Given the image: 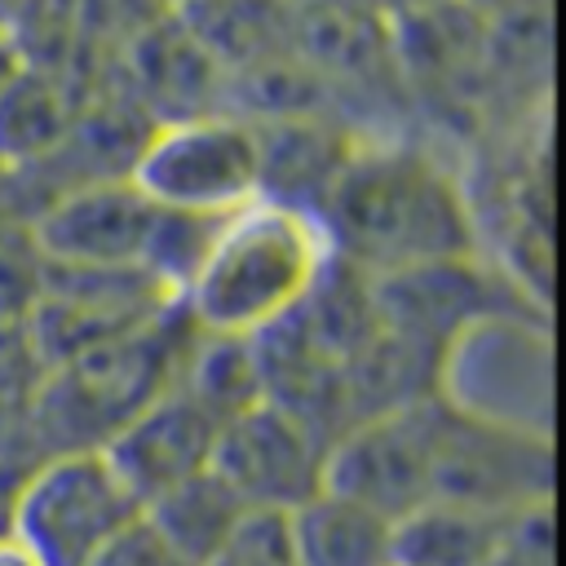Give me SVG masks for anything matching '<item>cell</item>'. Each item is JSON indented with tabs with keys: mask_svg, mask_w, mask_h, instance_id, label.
Wrapping results in <instances>:
<instances>
[{
	"mask_svg": "<svg viewBox=\"0 0 566 566\" xmlns=\"http://www.w3.org/2000/svg\"><path fill=\"white\" fill-rule=\"evenodd\" d=\"M318 221L336 265L358 279H394L473 256L464 186L429 150L402 142L349 146Z\"/></svg>",
	"mask_w": 566,
	"mask_h": 566,
	"instance_id": "obj_1",
	"label": "cell"
},
{
	"mask_svg": "<svg viewBox=\"0 0 566 566\" xmlns=\"http://www.w3.org/2000/svg\"><path fill=\"white\" fill-rule=\"evenodd\" d=\"M332 265L318 212L261 195L212 226L177 305L199 336L252 345L287 327L318 296Z\"/></svg>",
	"mask_w": 566,
	"mask_h": 566,
	"instance_id": "obj_2",
	"label": "cell"
},
{
	"mask_svg": "<svg viewBox=\"0 0 566 566\" xmlns=\"http://www.w3.org/2000/svg\"><path fill=\"white\" fill-rule=\"evenodd\" d=\"M429 398L469 424L553 442V332L531 301L473 314L433 358Z\"/></svg>",
	"mask_w": 566,
	"mask_h": 566,
	"instance_id": "obj_3",
	"label": "cell"
},
{
	"mask_svg": "<svg viewBox=\"0 0 566 566\" xmlns=\"http://www.w3.org/2000/svg\"><path fill=\"white\" fill-rule=\"evenodd\" d=\"M137 517L142 504L102 447H80L40 455L22 469L4 531L44 566H93Z\"/></svg>",
	"mask_w": 566,
	"mask_h": 566,
	"instance_id": "obj_4",
	"label": "cell"
},
{
	"mask_svg": "<svg viewBox=\"0 0 566 566\" xmlns=\"http://www.w3.org/2000/svg\"><path fill=\"white\" fill-rule=\"evenodd\" d=\"M128 181L159 212L177 217H230L261 199V137L256 124L234 111H203L164 119L142 137Z\"/></svg>",
	"mask_w": 566,
	"mask_h": 566,
	"instance_id": "obj_5",
	"label": "cell"
},
{
	"mask_svg": "<svg viewBox=\"0 0 566 566\" xmlns=\"http://www.w3.org/2000/svg\"><path fill=\"white\" fill-rule=\"evenodd\" d=\"M438 429L442 407L429 394L371 411L327 442L323 486L398 522L429 500Z\"/></svg>",
	"mask_w": 566,
	"mask_h": 566,
	"instance_id": "obj_6",
	"label": "cell"
},
{
	"mask_svg": "<svg viewBox=\"0 0 566 566\" xmlns=\"http://www.w3.org/2000/svg\"><path fill=\"white\" fill-rule=\"evenodd\" d=\"M323 464L327 438H318L287 407L261 398L217 429L208 469L230 486V495L248 513L287 517L323 491Z\"/></svg>",
	"mask_w": 566,
	"mask_h": 566,
	"instance_id": "obj_7",
	"label": "cell"
},
{
	"mask_svg": "<svg viewBox=\"0 0 566 566\" xmlns=\"http://www.w3.org/2000/svg\"><path fill=\"white\" fill-rule=\"evenodd\" d=\"M155 226H159V208H150L128 177H102V181H80L62 190L53 203H44L27 239L44 270L146 274Z\"/></svg>",
	"mask_w": 566,
	"mask_h": 566,
	"instance_id": "obj_8",
	"label": "cell"
},
{
	"mask_svg": "<svg viewBox=\"0 0 566 566\" xmlns=\"http://www.w3.org/2000/svg\"><path fill=\"white\" fill-rule=\"evenodd\" d=\"M429 500H451L486 513L553 504V442L482 429L442 411Z\"/></svg>",
	"mask_w": 566,
	"mask_h": 566,
	"instance_id": "obj_9",
	"label": "cell"
},
{
	"mask_svg": "<svg viewBox=\"0 0 566 566\" xmlns=\"http://www.w3.org/2000/svg\"><path fill=\"white\" fill-rule=\"evenodd\" d=\"M217 429H221L217 416L172 380L102 442V455L115 464L124 486L146 509L150 500H159L164 491L181 486L186 478L212 464Z\"/></svg>",
	"mask_w": 566,
	"mask_h": 566,
	"instance_id": "obj_10",
	"label": "cell"
},
{
	"mask_svg": "<svg viewBox=\"0 0 566 566\" xmlns=\"http://www.w3.org/2000/svg\"><path fill=\"white\" fill-rule=\"evenodd\" d=\"M287 539L296 566H394V517L327 486L287 513Z\"/></svg>",
	"mask_w": 566,
	"mask_h": 566,
	"instance_id": "obj_11",
	"label": "cell"
},
{
	"mask_svg": "<svg viewBox=\"0 0 566 566\" xmlns=\"http://www.w3.org/2000/svg\"><path fill=\"white\" fill-rule=\"evenodd\" d=\"M513 513L424 500L394 522V566H486Z\"/></svg>",
	"mask_w": 566,
	"mask_h": 566,
	"instance_id": "obj_12",
	"label": "cell"
},
{
	"mask_svg": "<svg viewBox=\"0 0 566 566\" xmlns=\"http://www.w3.org/2000/svg\"><path fill=\"white\" fill-rule=\"evenodd\" d=\"M142 513L190 566H208L212 553L243 526V517H252L212 469H203V473L186 478L181 486L164 491Z\"/></svg>",
	"mask_w": 566,
	"mask_h": 566,
	"instance_id": "obj_13",
	"label": "cell"
},
{
	"mask_svg": "<svg viewBox=\"0 0 566 566\" xmlns=\"http://www.w3.org/2000/svg\"><path fill=\"white\" fill-rule=\"evenodd\" d=\"M71 137V106L44 75L18 66L0 88V164H31L62 150Z\"/></svg>",
	"mask_w": 566,
	"mask_h": 566,
	"instance_id": "obj_14",
	"label": "cell"
},
{
	"mask_svg": "<svg viewBox=\"0 0 566 566\" xmlns=\"http://www.w3.org/2000/svg\"><path fill=\"white\" fill-rule=\"evenodd\" d=\"M208 566H296L287 517H274V513L243 517V526L212 553Z\"/></svg>",
	"mask_w": 566,
	"mask_h": 566,
	"instance_id": "obj_15",
	"label": "cell"
},
{
	"mask_svg": "<svg viewBox=\"0 0 566 566\" xmlns=\"http://www.w3.org/2000/svg\"><path fill=\"white\" fill-rule=\"evenodd\" d=\"M486 566H553V504L513 513Z\"/></svg>",
	"mask_w": 566,
	"mask_h": 566,
	"instance_id": "obj_16",
	"label": "cell"
},
{
	"mask_svg": "<svg viewBox=\"0 0 566 566\" xmlns=\"http://www.w3.org/2000/svg\"><path fill=\"white\" fill-rule=\"evenodd\" d=\"M93 566H190L150 522H146V513L93 562Z\"/></svg>",
	"mask_w": 566,
	"mask_h": 566,
	"instance_id": "obj_17",
	"label": "cell"
},
{
	"mask_svg": "<svg viewBox=\"0 0 566 566\" xmlns=\"http://www.w3.org/2000/svg\"><path fill=\"white\" fill-rule=\"evenodd\" d=\"M18 478H22V469L13 464V451H4V447H0V531H4V513H9V495H13V486H18Z\"/></svg>",
	"mask_w": 566,
	"mask_h": 566,
	"instance_id": "obj_18",
	"label": "cell"
},
{
	"mask_svg": "<svg viewBox=\"0 0 566 566\" xmlns=\"http://www.w3.org/2000/svg\"><path fill=\"white\" fill-rule=\"evenodd\" d=\"M0 566H44L27 544H18L9 531H0Z\"/></svg>",
	"mask_w": 566,
	"mask_h": 566,
	"instance_id": "obj_19",
	"label": "cell"
},
{
	"mask_svg": "<svg viewBox=\"0 0 566 566\" xmlns=\"http://www.w3.org/2000/svg\"><path fill=\"white\" fill-rule=\"evenodd\" d=\"M22 62H18V53H13V44L4 40V31H0V88L13 80V71H18Z\"/></svg>",
	"mask_w": 566,
	"mask_h": 566,
	"instance_id": "obj_20",
	"label": "cell"
}]
</instances>
